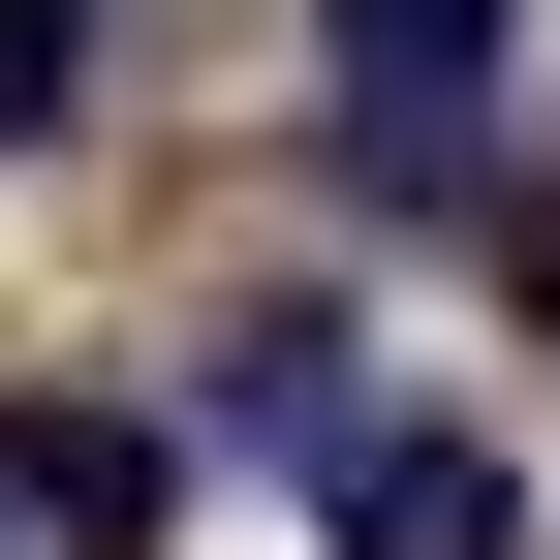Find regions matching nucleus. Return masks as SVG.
I'll return each instance as SVG.
<instances>
[{
  "instance_id": "1",
  "label": "nucleus",
  "mask_w": 560,
  "mask_h": 560,
  "mask_svg": "<svg viewBox=\"0 0 560 560\" xmlns=\"http://www.w3.org/2000/svg\"><path fill=\"white\" fill-rule=\"evenodd\" d=\"M187 436H219V467H342V436H374V312H342V280H312V312H219Z\"/></svg>"
},
{
  "instance_id": "2",
  "label": "nucleus",
  "mask_w": 560,
  "mask_h": 560,
  "mask_svg": "<svg viewBox=\"0 0 560 560\" xmlns=\"http://www.w3.org/2000/svg\"><path fill=\"white\" fill-rule=\"evenodd\" d=\"M312 529H342V560H529V499H499V436H436V405H374V436L312 467Z\"/></svg>"
},
{
  "instance_id": "3",
  "label": "nucleus",
  "mask_w": 560,
  "mask_h": 560,
  "mask_svg": "<svg viewBox=\"0 0 560 560\" xmlns=\"http://www.w3.org/2000/svg\"><path fill=\"white\" fill-rule=\"evenodd\" d=\"M312 62H342V125H467L529 62V0H312Z\"/></svg>"
},
{
  "instance_id": "4",
  "label": "nucleus",
  "mask_w": 560,
  "mask_h": 560,
  "mask_svg": "<svg viewBox=\"0 0 560 560\" xmlns=\"http://www.w3.org/2000/svg\"><path fill=\"white\" fill-rule=\"evenodd\" d=\"M156 499H187V436H125V405H32L0 436V529H62V560H156Z\"/></svg>"
},
{
  "instance_id": "5",
  "label": "nucleus",
  "mask_w": 560,
  "mask_h": 560,
  "mask_svg": "<svg viewBox=\"0 0 560 560\" xmlns=\"http://www.w3.org/2000/svg\"><path fill=\"white\" fill-rule=\"evenodd\" d=\"M94 125V0H0V156H62Z\"/></svg>"
},
{
  "instance_id": "6",
  "label": "nucleus",
  "mask_w": 560,
  "mask_h": 560,
  "mask_svg": "<svg viewBox=\"0 0 560 560\" xmlns=\"http://www.w3.org/2000/svg\"><path fill=\"white\" fill-rule=\"evenodd\" d=\"M499 280H529V342H560V187H499Z\"/></svg>"
}]
</instances>
